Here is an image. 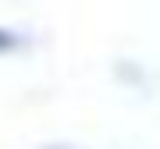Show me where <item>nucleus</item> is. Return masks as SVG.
Returning <instances> with one entry per match:
<instances>
[{"label":"nucleus","instance_id":"1","mask_svg":"<svg viewBox=\"0 0 160 149\" xmlns=\"http://www.w3.org/2000/svg\"><path fill=\"white\" fill-rule=\"evenodd\" d=\"M18 46H22V36L11 32V29H0V53H11Z\"/></svg>","mask_w":160,"mask_h":149}]
</instances>
